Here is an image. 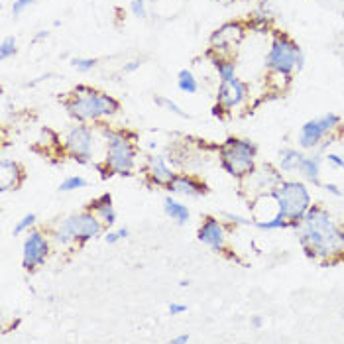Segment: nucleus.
<instances>
[{
    "mask_svg": "<svg viewBox=\"0 0 344 344\" xmlns=\"http://www.w3.org/2000/svg\"><path fill=\"white\" fill-rule=\"evenodd\" d=\"M36 213H28V215H24V217L20 218L18 222H16V226H14V236H18V234H24L26 230H30L34 224H36Z\"/></svg>",
    "mask_w": 344,
    "mask_h": 344,
    "instance_id": "29",
    "label": "nucleus"
},
{
    "mask_svg": "<svg viewBox=\"0 0 344 344\" xmlns=\"http://www.w3.org/2000/svg\"><path fill=\"white\" fill-rule=\"evenodd\" d=\"M197 238H199V242L209 246L213 252H222L224 250V242H226L224 224L215 217H204L203 224L197 230Z\"/></svg>",
    "mask_w": 344,
    "mask_h": 344,
    "instance_id": "13",
    "label": "nucleus"
},
{
    "mask_svg": "<svg viewBox=\"0 0 344 344\" xmlns=\"http://www.w3.org/2000/svg\"><path fill=\"white\" fill-rule=\"evenodd\" d=\"M164 211H166L167 217L171 218V220H175L177 224H187V220L191 218L189 207L175 201L173 197H166V199H164Z\"/></svg>",
    "mask_w": 344,
    "mask_h": 344,
    "instance_id": "19",
    "label": "nucleus"
},
{
    "mask_svg": "<svg viewBox=\"0 0 344 344\" xmlns=\"http://www.w3.org/2000/svg\"><path fill=\"white\" fill-rule=\"evenodd\" d=\"M167 311H169V315H183V313H187V305H183V303H169Z\"/></svg>",
    "mask_w": 344,
    "mask_h": 344,
    "instance_id": "35",
    "label": "nucleus"
},
{
    "mask_svg": "<svg viewBox=\"0 0 344 344\" xmlns=\"http://www.w3.org/2000/svg\"><path fill=\"white\" fill-rule=\"evenodd\" d=\"M258 146L246 138H228L218 148L220 167L234 179H246L256 167Z\"/></svg>",
    "mask_w": 344,
    "mask_h": 344,
    "instance_id": "6",
    "label": "nucleus"
},
{
    "mask_svg": "<svg viewBox=\"0 0 344 344\" xmlns=\"http://www.w3.org/2000/svg\"><path fill=\"white\" fill-rule=\"evenodd\" d=\"M130 12L134 14L136 18H146V16H148L146 0H132V2H130Z\"/></svg>",
    "mask_w": 344,
    "mask_h": 344,
    "instance_id": "31",
    "label": "nucleus"
},
{
    "mask_svg": "<svg viewBox=\"0 0 344 344\" xmlns=\"http://www.w3.org/2000/svg\"><path fill=\"white\" fill-rule=\"evenodd\" d=\"M93 146H95V130L89 122H77L67 130L63 148L77 164L93 162Z\"/></svg>",
    "mask_w": 344,
    "mask_h": 344,
    "instance_id": "8",
    "label": "nucleus"
},
{
    "mask_svg": "<svg viewBox=\"0 0 344 344\" xmlns=\"http://www.w3.org/2000/svg\"><path fill=\"white\" fill-rule=\"evenodd\" d=\"M305 65V55L299 43L283 32H273V39L266 55V67L271 73L291 77L295 71H301Z\"/></svg>",
    "mask_w": 344,
    "mask_h": 344,
    "instance_id": "5",
    "label": "nucleus"
},
{
    "mask_svg": "<svg viewBox=\"0 0 344 344\" xmlns=\"http://www.w3.org/2000/svg\"><path fill=\"white\" fill-rule=\"evenodd\" d=\"M297 171L313 185H320V155H303Z\"/></svg>",
    "mask_w": 344,
    "mask_h": 344,
    "instance_id": "18",
    "label": "nucleus"
},
{
    "mask_svg": "<svg viewBox=\"0 0 344 344\" xmlns=\"http://www.w3.org/2000/svg\"><path fill=\"white\" fill-rule=\"evenodd\" d=\"M244 26L240 22H226L220 28H217L211 36V50L217 51L218 57L224 55V51L228 48H234L240 39L244 38Z\"/></svg>",
    "mask_w": 344,
    "mask_h": 344,
    "instance_id": "12",
    "label": "nucleus"
},
{
    "mask_svg": "<svg viewBox=\"0 0 344 344\" xmlns=\"http://www.w3.org/2000/svg\"><path fill=\"white\" fill-rule=\"evenodd\" d=\"M264 323H266V320H264L262 315H254V317L250 319V325H252V329H256V331H260V329L264 327Z\"/></svg>",
    "mask_w": 344,
    "mask_h": 344,
    "instance_id": "37",
    "label": "nucleus"
},
{
    "mask_svg": "<svg viewBox=\"0 0 344 344\" xmlns=\"http://www.w3.org/2000/svg\"><path fill=\"white\" fill-rule=\"evenodd\" d=\"M16 51H18V41H16L14 36H8V38L2 39V43H0V59H2V61L14 57Z\"/></svg>",
    "mask_w": 344,
    "mask_h": 344,
    "instance_id": "27",
    "label": "nucleus"
},
{
    "mask_svg": "<svg viewBox=\"0 0 344 344\" xmlns=\"http://www.w3.org/2000/svg\"><path fill=\"white\" fill-rule=\"evenodd\" d=\"M271 197L278 204V215L291 222V228H297L299 220L305 217L309 207L313 204L311 193L301 181H280L273 189H269Z\"/></svg>",
    "mask_w": 344,
    "mask_h": 344,
    "instance_id": "4",
    "label": "nucleus"
},
{
    "mask_svg": "<svg viewBox=\"0 0 344 344\" xmlns=\"http://www.w3.org/2000/svg\"><path fill=\"white\" fill-rule=\"evenodd\" d=\"M338 260H340V262H342V264H344V256H340V258H338Z\"/></svg>",
    "mask_w": 344,
    "mask_h": 344,
    "instance_id": "41",
    "label": "nucleus"
},
{
    "mask_svg": "<svg viewBox=\"0 0 344 344\" xmlns=\"http://www.w3.org/2000/svg\"><path fill=\"white\" fill-rule=\"evenodd\" d=\"M50 38V32L48 30H41V32H38L36 36H34V41H41V39H48Z\"/></svg>",
    "mask_w": 344,
    "mask_h": 344,
    "instance_id": "39",
    "label": "nucleus"
},
{
    "mask_svg": "<svg viewBox=\"0 0 344 344\" xmlns=\"http://www.w3.org/2000/svg\"><path fill=\"white\" fill-rule=\"evenodd\" d=\"M87 187V179L81 177V175H69L59 183V191L69 193V191H77V189H83Z\"/></svg>",
    "mask_w": 344,
    "mask_h": 344,
    "instance_id": "26",
    "label": "nucleus"
},
{
    "mask_svg": "<svg viewBox=\"0 0 344 344\" xmlns=\"http://www.w3.org/2000/svg\"><path fill=\"white\" fill-rule=\"evenodd\" d=\"M146 175H148V179L152 181L153 185H162V187H166L167 183L175 177L173 169L167 166L164 155H148V159H146Z\"/></svg>",
    "mask_w": 344,
    "mask_h": 344,
    "instance_id": "15",
    "label": "nucleus"
},
{
    "mask_svg": "<svg viewBox=\"0 0 344 344\" xmlns=\"http://www.w3.org/2000/svg\"><path fill=\"white\" fill-rule=\"evenodd\" d=\"M342 319H344V309H342Z\"/></svg>",
    "mask_w": 344,
    "mask_h": 344,
    "instance_id": "42",
    "label": "nucleus"
},
{
    "mask_svg": "<svg viewBox=\"0 0 344 344\" xmlns=\"http://www.w3.org/2000/svg\"><path fill=\"white\" fill-rule=\"evenodd\" d=\"M246 26L252 30V32H258V34H266L269 30V16L264 12H254L250 18H248V22H246Z\"/></svg>",
    "mask_w": 344,
    "mask_h": 344,
    "instance_id": "24",
    "label": "nucleus"
},
{
    "mask_svg": "<svg viewBox=\"0 0 344 344\" xmlns=\"http://www.w3.org/2000/svg\"><path fill=\"white\" fill-rule=\"evenodd\" d=\"M101 134L106 140V155H104V167L108 175H132L136 167V134H128L124 130H112V128L101 124Z\"/></svg>",
    "mask_w": 344,
    "mask_h": 344,
    "instance_id": "3",
    "label": "nucleus"
},
{
    "mask_svg": "<svg viewBox=\"0 0 344 344\" xmlns=\"http://www.w3.org/2000/svg\"><path fill=\"white\" fill-rule=\"evenodd\" d=\"M303 159V153L293 148H283L280 152V169L283 171H297Z\"/></svg>",
    "mask_w": 344,
    "mask_h": 344,
    "instance_id": "20",
    "label": "nucleus"
},
{
    "mask_svg": "<svg viewBox=\"0 0 344 344\" xmlns=\"http://www.w3.org/2000/svg\"><path fill=\"white\" fill-rule=\"evenodd\" d=\"M102 220L93 211H81L75 213L71 217H67L61 220L55 230H53V240L61 246H67L71 242H77L79 246H83L85 242H89L93 238L102 234Z\"/></svg>",
    "mask_w": 344,
    "mask_h": 344,
    "instance_id": "7",
    "label": "nucleus"
},
{
    "mask_svg": "<svg viewBox=\"0 0 344 344\" xmlns=\"http://www.w3.org/2000/svg\"><path fill=\"white\" fill-rule=\"evenodd\" d=\"M153 102L157 104V106H162V108H166L167 112H171V114L179 116V118H191V116L187 114L181 106H179L175 101H171V99H167V97H162V95H155L153 97Z\"/></svg>",
    "mask_w": 344,
    "mask_h": 344,
    "instance_id": "25",
    "label": "nucleus"
},
{
    "mask_svg": "<svg viewBox=\"0 0 344 344\" xmlns=\"http://www.w3.org/2000/svg\"><path fill=\"white\" fill-rule=\"evenodd\" d=\"M166 189L171 195H181L187 199H199L207 195V185L201 179L187 175V173H175V177L166 185Z\"/></svg>",
    "mask_w": 344,
    "mask_h": 344,
    "instance_id": "14",
    "label": "nucleus"
},
{
    "mask_svg": "<svg viewBox=\"0 0 344 344\" xmlns=\"http://www.w3.org/2000/svg\"><path fill=\"white\" fill-rule=\"evenodd\" d=\"M142 59H132V61H128V63H124V67H122V73L124 75H130V73H136L138 69L142 67Z\"/></svg>",
    "mask_w": 344,
    "mask_h": 344,
    "instance_id": "33",
    "label": "nucleus"
},
{
    "mask_svg": "<svg viewBox=\"0 0 344 344\" xmlns=\"http://www.w3.org/2000/svg\"><path fill=\"white\" fill-rule=\"evenodd\" d=\"M248 226H256L260 230H280V228H291V222L281 215H276L268 220H248Z\"/></svg>",
    "mask_w": 344,
    "mask_h": 344,
    "instance_id": "23",
    "label": "nucleus"
},
{
    "mask_svg": "<svg viewBox=\"0 0 344 344\" xmlns=\"http://www.w3.org/2000/svg\"><path fill=\"white\" fill-rule=\"evenodd\" d=\"M189 340H191V336H189V334H179V336L173 338V342L175 344H185V342H189Z\"/></svg>",
    "mask_w": 344,
    "mask_h": 344,
    "instance_id": "38",
    "label": "nucleus"
},
{
    "mask_svg": "<svg viewBox=\"0 0 344 344\" xmlns=\"http://www.w3.org/2000/svg\"><path fill=\"white\" fill-rule=\"evenodd\" d=\"M128 234H130V230H128V228L110 230V232H106V234H104V242H106V244H116L118 240H122V238H128Z\"/></svg>",
    "mask_w": 344,
    "mask_h": 344,
    "instance_id": "30",
    "label": "nucleus"
},
{
    "mask_svg": "<svg viewBox=\"0 0 344 344\" xmlns=\"http://www.w3.org/2000/svg\"><path fill=\"white\" fill-rule=\"evenodd\" d=\"M63 108L77 122H97L110 118L120 110V101L108 93L93 89L89 85H77L69 97L61 101Z\"/></svg>",
    "mask_w": 344,
    "mask_h": 344,
    "instance_id": "2",
    "label": "nucleus"
},
{
    "mask_svg": "<svg viewBox=\"0 0 344 344\" xmlns=\"http://www.w3.org/2000/svg\"><path fill=\"white\" fill-rule=\"evenodd\" d=\"M323 189H325L327 193H331V195H334V197H342L340 187H338V185H334V183H325V185H323Z\"/></svg>",
    "mask_w": 344,
    "mask_h": 344,
    "instance_id": "36",
    "label": "nucleus"
},
{
    "mask_svg": "<svg viewBox=\"0 0 344 344\" xmlns=\"http://www.w3.org/2000/svg\"><path fill=\"white\" fill-rule=\"evenodd\" d=\"M36 2H38V0H14V2H12L14 18H18V16L24 12L28 6H32V4H36Z\"/></svg>",
    "mask_w": 344,
    "mask_h": 344,
    "instance_id": "32",
    "label": "nucleus"
},
{
    "mask_svg": "<svg viewBox=\"0 0 344 344\" xmlns=\"http://www.w3.org/2000/svg\"><path fill=\"white\" fill-rule=\"evenodd\" d=\"M340 244H342V252H344V226H340Z\"/></svg>",
    "mask_w": 344,
    "mask_h": 344,
    "instance_id": "40",
    "label": "nucleus"
},
{
    "mask_svg": "<svg viewBox=\"0 0 344 344\" xmlns=\"http://www.w3.org/2000/svg\"><path fill=\"white\" fill-rule=\"evenodd\" d=\"M87 211H93V213L102 220L104 226H114L116 224V211H114V207H112L110 193H102L101 197L93 199V201L87 204Z\"/></svg>",
    "mask_w": 344,
    "mask_h": 344,
    "instance_id": "17",
    "label": "nucleus"
},
{
    "mask_svg": "<svg viewBox=\"0 0 344 344\" xmlns=\"http://www.w3.org/2000/svg\"><path fill=\"white\" fill-rule=\"evenodd\" d=\"M342 124V118L336 112H327V114L319 116V118H313V120H307L305 124L299 130V148L301 150H315L319 148L320 140Z\"/></svg>",
    "mask_w": 344,
    "mask_h": 344,
    "instance_id": "9",
    "label": "nucleus"
},
{
    "mask_svg": "<svg viewBox=\"0 0 344 344\" xmlns=\"http://www.w3.org/2000/svg\"><path fill=\"white\" fill-rule=\"evenodd\" d=\"M50 256V240L41 230H28V236L22 246V268L26 271H36L45 264Z\"/></svg>",
    "mask_w": 344,
    "mask_h": 344,
    "instance_id": "10",
    "label": "nucleus"
},
{
    "mask_svg": "<svg viewBox=\"0 0 344 344\" xmlns=\"http://www.w3.org/2000/svg\"><path fill=\"white\" fill-rule=\"evenodd\" d=\"M71 67L77 69L79 73H89V71H93L97 67V59H93V57H73Z\"/></svg>",
    "mask_w": 344,
    "mask_h": 344,
    "instance_id": "28",
    "label": "nucleus"
},
{
    "mask_svg": "<svg viewBox=\"0 0 344 344\" xmlns=\"http://www.w3.org/2000/svg\"><path fill=\"white\" fill-rule=\"evenodd\" d=\"M177 89L185 95H195L199 90V81L195 79L191 69H179L177 73Z\"/></svg>",
    "mask_w": 344,
    "mask_h": 344,
    "instance_id": "21",
    "label": "nucleus"
},
{
    "mask_svg": "<svg viewBox=\"0 0 344 344\" xmlns=\"http://www.w3.org/2000/svg\"><path fill=\"white\" fill-rule=\"evenodd\" d=\"M248 99V83L234 77L232 81L220 83L217 90V106L213 108V114L218 116L220 110H232L236 106H240Z\"/></svg>",
    "mask_w": 344,
    "mask_h": 344,
    "instance_id": "11",
    "label": "nucleus"
},
{
    "mask_svg": "<svg viewBox=\"0 0 344 344\" xmlns=\"http://www.w3.org/2000/svg\"><path fill=\"white\" fill-rule=\"evenodd\" d=\"M213 63H215V69H217L220 83L232 81V79L236 77V63H234V61L224 59V57H218V55H217V57L213 59Z\"/></svg>",
    "mask_w": 344,
    "mask_h": 344,
    "instance_id": "22",
    "label": "nucleus"
},
{
    "mask_svg": "<svg viewBox=\"0 0 344 344\" xmlns=\"http://www.w3.org/2000/svg\"><path fill=\"white\" fill-rule=\"evenodd\" d=\"M295 230L307 258L320 260L323 266H327V262L331 264L334 258L338 260L342 256L340 226L332 220L325 207L311 204Z\"/></svg>",
    "mask_w": 344,
    "mask_h": 344,
    "instance_id": "1",
    "label": "nucleus"
},
{
    "mask_svg": "<svg viewBox=\"0 0 344 344\" xmlns=\"http://www.w3.org/2000/svg\"><path fill=\"white\" fill-rule=\"evenodd\" d=\"M153 2H155V0H153Z\"/></svg>",
    "mask_w": 344,
    "mask_h": 344,
    "instance_id": "43",
    "label": "nucleus"
},
{
    "mask_svg": "<svg viewBox=\"0 0 344 344\" xmlns=\"http://www.w3.org/2000/svg\"><path fill=\"white\" fill-rule=\"evenodd\" d=\"M24 181V169L14 159L0 162V191H16Z\"/></svg>",
    "mask_w": 344,
    "mask_h": 344,
    "instance_id": "16",
    "label": "nucleus"
},
{
    "mask_svg": "<svg viewBox=\"0 0 344 344\" xmlns=\"http://www.w3.org/2000/svg\"><path fill=\"white\" fill-rule=\"evenodd\" d=\"M325 157H327V162H329L332 167L344 169V157H342V155H338V153H327Z\"/></svg>",
    "mask_w": 344,
    "mask_h": 344,
    "instance_id": "34",
    "label": "nucleus"
}]
</instances>
